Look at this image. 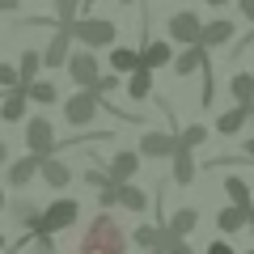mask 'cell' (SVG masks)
I'll use <instances>...</instances> for the list:
<instances>
[{
  "label": "cell",
  "mask_w": 254,
  "mask_h": 254,
  "mask_svg": "<svg viewBox=\"0 0 254 254\" xmlns=\"http://www.w3.org/2000/svg\"><path fill=\"white\" fill-rule=\"evenodd\" d=\"M68 55H72V34H68V26H55L51 43L43 47V68H64Z\"/></svg>",
  "instance_id": "cell-12"
},
{
  "label": "cell",
  "mask_w": 254,
  "mask_h": 254,
  "mask_svg": "<svg viewBox=\"0 0 254 254\" xmlns=\"http://www.w3.org/2000/svg\"><path fill=\"white\" fill-rule=\"evenodd\" d=\"M242 157H246V161H254V136H250V140L242 144Z\"/></svg>",
  "instance_id": "cell-42"
},
{
  "label": "cell",
  "mask_w": 254,
  "mask_h": 254,
  "mask_svg": "<svg viewBox=\"0 0 254 254\" xmlns=\"http://www.w3.org/2000/svg\"><path fill=\"white\" fill-rule=\"evenodd\" d=\"M115 203H119V187L110 182V187H102V190H98V208H102V212H110Z\"/></svg>",
  "instance_id": "cell-36"
},
{
  "label": "cell",
  "mask_w": 254,
  "mask_h": 254,
  "mask_svg": "<svg viewBox=\"0 0 254 254\" xmlns=\"http://www.w3.org/2000/svg\"><path fill=\"white\" fill-rule=\"evenodd\" d=\"M102 170H106V178L115 182V187H123V182L136 178V170H140V153H136V148H119L110 161H102Z\"/></svg>",
  "instance_id": "cell-9"
},
{
  "label": "cell",
  "mask_w": 254,
  "mask_h": 254,
  "mask_svg": "<svg viewBox=\"0 0 254 254\" xmlns=\"http://www.w3.org/2000/svg\"><path fill=\"white\" fill-rule=\"evenodd\" d=\"M106 106H110V102H102L98 93H89V89H76L72 98H64V119H68L72 127H89V123H93V119H98Z\"/></svg>",
  "instance_id": "cell-5"
},
{
  "label": "cell",
  "mask_w": 254,
  "mask_h": 254,
  "mask_svg": "<svg viewBox=\"0 0 254 254\" xmlns=\"http://www.w3.org/2000/svg\"><path fill=\"white\" fill-rule=\"evenodd\" d=\"M165 34H170V43L178 47H199V34H203V21H199V13H190V9H182V13H170V21H165Z\"/></svg>",
  "instance_id": "cell-7"
},
{
  "label": "cell",
  "mask_w": 254,
  "mask_h": 254,
  "mask_svg": "<svg viewBox=\"0 0 254 254\" xmlns=\"http://www.w3.org/2000/svg\"><path fill=\"white\" fill-rule=\"evenodd\" d=\"M38 165H43V161L26 153V157H17V161L4 165V178H0V182H4V187H13V190H21V187H30V182L38 178Z\"/></svg>",
  "instance_id": "cell-10"
},
{
  "label": "cell",
  "mask_w": 254,
  "mask_h": 254,
  "mask_svg": "<svg viewBox=\"0 0 254 254\" xmlns=\"http://www.w3.org/2000/svg\"><path fill=\"white\" fill-rule=\"evenodd\" d=\"M237 13H242V17L254 26V0H237Z\"/></svg>",
  "instance_id": "cell-39"
},
{
  "label": "cell",
  "mask_w": 254,
  "mask_h": 254,
  "mask_svg": "<svg viewBox=\"0 0 254 254\" xmlns=\"http://www.w3.org/2000/svg\"><path fill=\"white\" fill-rule=\"evenodd\" d=\"M250 212L254 208H233V203H225V208L216 212V229L220 233H242V229L250 225Z\"/></svg>",
  "instance_id": "cell-21"
},
{
  "label": "cell",
  "mask_w": 254,
  "mask_h": 254,
  "mask_svg": "<svg viewBox=\"0 0 254 254\" xmlns=\"http://www.w3.org/2000/svg\"><path fill=\"white\" fill-rule=\"evenodd\" d=\"M21 9V0H0V13H17Z\"/></svg>",
  "instance_id": "cell-41"
},
{
  "label": "cell",
  "mask_w": 254,
  "mask_h": 254,
  "mask_svg": "<svg viewBox=\"0 0 254 254\" xmlns=\"http://www.w3.org/2000/svg\"><path fill=\"white\" fill-rule=\"evenodd\" d=\"M136 68H140V51H131V47H110V72H127V76H131V72H136Z\"/></svg>",
  "instance_id": "cell-28"
},
{
  "label": "cell",
  "mask_w": 254,
  "mask_h": 254,
  "mask_svg": "<svg viewBox=\"0 0 254 254\" xmlns=\"http://www.w3.org/2000/svg\"><path fill=\"white\" fill-rule=\"evenodd\" d=\"M13 157H9V144H4V140H0V174H4V165H9Z\"/></svg>",
  "instance_id": "cell-40"
},
{
  "label": "cell",
  "mask_w": 254,
  "mask_h": 254,
  "mask_svg": "<svg viewBox=\"0 0 254 254\" xmlns=\"http://www.w3.org/2000/svg\"><path fill=\"white\" fill-rule=\"evenodd\" d=\"M127 98H131V102L153 98V72H148V68H136V72H131V81H127Z\"/></svg>",
  "instance_id": "cell-29"
},
{
  "label": "cell",
  "mask_w": 254,
  "mask_h": 254,
  "mask_svg": "<svg viewBox=\"0 0 254 254\" xmlns=\"http://www.w3.org/2000/svg\"><path fill=\"white\" fill-rule=\"evenodd\" d=\"M208 4H212V9H220V4H229V0H208Z\"/></svg>",
  "instance_id": "cell-44"
},
{
  "label": "cell",
  "mask_w": 254,
  "mask_h": 254,
  "mask_svg": "<svg viewBox=\"0 0 254 254\" xmlns=\"http://www.w3.org/2000/svg\"><path fill=\"white\" fill-rule=\"evenodd\" d=\"M148 203H153V199H148L136 182H123V187H119V208H127V212H136V216H144Z\"/></svg>",
  "instance_id": "cell-25"
},
{
  "label": "cell",
  "mask_w": 254,
  "mask_h": 254,
  "mask_svg": "<svg viewBox=\"0 0 254 254\" xmlns=\"http://www.w3.org/2000/svg\"><path fill=\"white\" fill-rule=\"evenodd\" d=\"M208 60H212V51H203V47H182V51L174 55V64H170V68H174L178 76H190V72H199V68H203Z\"/></svg>",
  "instance_id": "cell-19"
},
{
  "label": "cell",
  "mask_w": 254,
  "mask_h": 254,
  "mask_svg": "<svg viewBox=\"0 0 254 254\" xmlns=\"http://www.w3.org/2000/svg\"><path fill=\"white\" fill-rule=\"evenodd\" d=\"M0 250H4V233H0Z\"/></svg>",
  "instance_id": "cell-48"
},
{
  "label": "cell",
  "mask_w": 254,
  "mask_h": 254,
  "mask_svg": "<svg viewBox=\"0 0 254 254\" xmlns=\"http://www.w3.org/2000/svg\"><path fill=\"white\" fill-rule=\"evenodd\" d=\"M233 34H237V26L229 17H216V21H203V34H199V47L203 51H212V47H225V43H233Z\"/></svg>",
  "instance_id": "cell-17"
},
{
  "label": "cell",
  "mask_w": 254,
  "mask_h": 254,
  "mask_svg": "<svg viewBox=\"0 0 254 254\" xmlns=\"http://www.w3.org/2000/svg\"><path fill=\"white\" fill-rule=\"evenodd\" d=\"M165 254H195V250H190V242L178 237V242H165Z\"/></svg>",
  "instance_id": "cell-38"
},
{
  "label": "cell",
  "mask_w": 254,
  "mask_h": 254,
  "mask_svg": "<svg viewBox=\"0 0 254 254\" xmlns=\"http://www.w3.org/2000/svg\"><path fill=\"white\" fill-rule=\"evenodd\" d=\"M225 195H229V203H233V208H254V190H250V182L237 178V174H229V178H225Z\"/></svg>",
  "instance_id": "cell-24"
},
{
  "label": "cell",
  "mask_w": 254,
  "mask_h": 254,
  "mask_svg": "<svg viewBox=\"0 0 254 254\" xmlns=\"http://www.w3.org/2000/svg\"><path fill=\"white\" fill-rule=\"evenodd\" d=\"M246 254H254V250H246Z\"/></svg>",
  "instance_id": "cell-51"
},
{
  "label": "cell",
  "mask_w": 254,
  "mask_h": 254,
  "mask_svg": "<svg viewBox=\"0 0 254 254\" xmlns=\"http://www.w3.org/2000/svg\"><path fill=\"white\" fill-rule=\"evenodd\" d=\"M26 148H30V157H38V161H47V157L60 153V140H55L51 119H43V115L26 119Z\"/></svg>",
  "instance_id": "cell-4"
},
{
  "label": "cell",
  "mask_w": 254,
  "mask_h": 254,
  "mask_svg": "<svg viewBox=\"0 0 254 254\" xmlns=\"http://www.w3.org/2000/svg\"><path fill=\"white\" fill-rule=\"evenodd\" d=\"M4 208H9V199H4V182H0V212H4Z\"/></svg>",
  "instance_id": "cell-43"
},
{
  "label": "cell",
  "mask_w": 254,
  "mask_h": 254,
  "mask_svg": "<svg viewBox=\"0 0 254 254\" xmlns=\"http://www.w3.org/2000/svg\"><path fill=\"white\" fill-rule=\"evenodd\" d=\"M38 72H43V51L26 47V51H21V60H17V76H21V85H34Z\"/></svg>",
  "instance_id": "cell-27"
},
{
  "label": "cell",
  "mask_w": 254,
  "mask_h": 254,
  "mask_svg": "<svg viewBox=\"0 0 254 254\" xmlns=\"http://www.w3.org/2000/svg\"><path fill=\"white\" fill-rule=\"evenodd\" d=\"M250 131H254V106H250Z\"/></svg>",
  "instance_id": "cell-45"
},
{
  "label": "cell",
  "mask_w": 254,
  "mask_h": 254,
  "mask_svg": "<svg viewBox=\"0 0 254 254\" xmlns=\"http://www.w3.org/2000/svg\"><path fill=\"white\" fill-rule=\"evenodd\" d=\"M85 182H89L93 190H102V187H110V178H106V170H102V161H93V170H85Z\"/></svg>",
  "instance_id": "cell-35"
},
{
  "label": "cell",
  "mask_w": 254,
  "mask_h": 254,
  "mask_svg": "<svg viewBox=\"0 0 254 254\" xmlns=\"http://www.w3.org/2000/svg\"><path fill=\"white\" fill-rule=\"evenodd\" d=\"M81 220V203L76 199H51L43 208V220H38V233H68V229Z\"/></svg>",
  "instance_id": "cell-3"
},
{
  "label": "cell",
  "mask_w": 254,
  "mask_h": 254,
  "mask_svg": "<svg viewBox=\"0 0 254 254\" xmlns=\"http://www.w3.org/2000/svg\"><path fill=\"white\" fill-rule=\"evenodd\" d=\"M26 98L34 106H51V102H60V89H55V81H34V85H26Z\"/></svg>",
  "instance_id": "cell-30"
},
{
  "label": "cell",
  "mask_w": 254,
  "mask_h": 254,
  "mask_svg": "<svg viewBox=\"0 0 254 254\" xmlns=\"http://www.w3.org/2000/svg\"><path fill=\"white\" fill-rule=\"evenodd\" d=\"M68 34H72V43H81L85 51H102V47H115L119 26L110 17H76L72 26H68Z\"/></svg>",
  "instance_id": "cell-2"
},
{
  "label": "cell",
  "mask_w": 254,
  "mask_h": 254,
  "mask_svg": "<svg viewBox=\"0 0 254 254\" xmlns=\"http://www.w3.org/2000/svg\"><path fill=\"white\" fill-rule=\"evenodd\" d=\"M165 64H174V43L170 38H148V43H140V68L157 72Z\"/></svg>",
  "instance_id": "cell-11"
},
{
  "label": "cell",
  "mask_w": 254,
  "mask_h": 254,
  "mask_svg": "<svg viewBox=\"0 0 254 254\" xmlns=\"http://www.w3.org/2000/svg\"><path fill=\"white\" fill-rule=\"evenodd\" d=\"M30 237V254H55V237L51 233H38V229H34V233H26Z\"/></svg>",
  "instance_id": "cell-32"
},
{
  "label": "cell",
  "mask_w": 254,
  "mask_h": 254,
  "mask_svg": "<svg viewBox=\"0 0 254 254\" xmlns=\"http://www.w3.org/2000/svg\"><path fill=\"white\" fill-rule=\"evenodd\" d=\"M229 98L237 106H254V72H233L229 76Z\"/></svg>",
  "instance_id": "cell-23"
},
{
  "label": "cell",
  "mask_w": 254,
  "mask_h": 254,
  "mask_svg": "<svg viewBox=\"0 0 254 254\" xmlns=\"http://www.w3.org/2000/svg\"><path fill=\"white\" fill-rule=\"evenodd\" d=\"M17 85H21L17 64H9V60H4V64H0V89H17Z\"/></svg>",
  "instance_id": "cell-34"
},
{
  "label": "cell",
  "mask_w": 254,
  "mask_h": 254,
  "mask_svg": "<svg viewBox=\"0 0 254 254\" xmlns=\"http://www.w3.org/2000/svg\"><path fill=\"white\" fill-rule=\"evenodd\" d=\"M246 127H250V106H229L216 119V136H242Z\"/></svg>",
  "instance_id": "cell-20"
},
{
  "label": "cell",
  "mask_w": 254,
  "mask_h": 254,
  "mask_svg": "<svg viewBox=\"0 0 254 254\" xmlns=\"http://www.w3.org/2000/svg\"><path fill=\"white\" fill-rule=\"evenodd\" d=\"M51 4H55V21L60 26H72L81 17V0H51Z\"/></svg>",
  "instance_id": "cell-31"
},
{
  "label": "cell",
  "mask_w": 254,
  "mask_h": 254,
  "mask_svg": "<svg viewBox=\"0 0 254 254\" xmlns=\"http://www.w3.org/2000/svg\"><path fill=\"white\" fill-rule=\"evenodd\" d=\"M250 190H254V178H250Z\"/></svg>",
  "instance_id": "cell-50"
},
{
  "label": "cell",
  "mask_w": 254,
  "mask_h": 254,
  "mask_svg": "<svg viewBox=\"0 0 254 254\" xmlns=\"http://www.w3.org/2000/svg\"><path fill=\"white\" fill-rule=\"evenodd\" d=\"M4 212H9V220L21 229V233H34V229H38V220H43V208H38L34 199H13Z\"/></svg>",
  "instance_id": "cell-16"
},
{
  "label": "cell",
  "mask_w": 254,
  "mask_h": 254,
  "mask_svg": "<svg viewBox=\"0 0 254 254\" xmlns=\"http://www.w3.org/2000/svg\"><path fill=\"white\" fill-rule=\"evenodd\" d=\"M68 76H72V85L76 89H93L98 85V76H102V60H98V51H85V47H76L72 55H68Z\"/></svg>",
  "instance_id": "cell-6"
},
{
  "label": "cell",
  "mask_w": 254,
  "mask_h": 254,
  "mask_svg": "<svg viewBox=\"0 0 254 254\" xmlns=\"http://www.w3.org/2000/svg\"><path fill=\"white\" fill-rule=\"evenodd\" d=\"M170 161H174L170 178L178 182V187H190V182H195V170H199V165H195V153H187V148H178V153H174Z\"/></svg>",
  "instance_id": "cell-22"
},
{
  "label": "cell",
  "mask_w": 254,
  "mask_h": 254,
  "mask_svg": "<svg viewBox=\"0 0 254 254\" xmlns=\"http://www.w3.org/2000/svg\"><path fill=\"white\" fill-rule=\"evenodd\" d=\"M119 4H136V0H119Z\"/></svg>",
  "instance_id": "cell-47"
},
{
  "label": "cell",
  "mask_w": 254,
  "mask_h": 254,
  "mask_svg": "<svg viewBox=\"0 0 254 254\" xmlns=\"http://www.w3.org/2000/svg\"><path fill=\"white\" fill-rule=\"evenodd\" d=\"M76 254H127V233L119 229V220L110 212H102L81 237V250Z\"/></svg>",
  "instance_id": "cell-1"
},
{
  "label": "cell",
  "mask_w": 254,
  "mask_h": 254,
  "mask_svg": "<svg viewBox=\"0 0 254 254\" xmlns=\"http://www.w3.org/2000/svg\"><path fill=\"white\" fill-rule=\"evenodd\" d=\"M148 254H165V246H161V250H148Z\"/></svg>",
  "instance_id": "cell-46"
},
{
  "label": "cell",
  "mask_w": 254,
  "mask_h": 254,
  "mask_svg": "<svg viewBox=\"0 0 254 254\" xmlns=\"http://www.w3.org/2000/svg\"><path fill=\"white\" fill-rule=\"evenodd\" d=\"M72 174H76V170H72L68 161H64L60 153H55V157H47V161L38 165V178H43V182H47L51 190H64L68 182H72Z\"/></svg>",
  "instance_id": "cell-15"
},
{
  "label": "cell",
  "mask_w": 254,
  "mask_h": 254,
  "mask_svg": "<svg viewBox=\"0 0 254 254\" xmlns=\"http://www.w3.org/2000/svg\"><path fill=\"white\" fill-rule=\"evenodd\" d=\"M140 161H170L174 153H178V136L174 131H140Z\"/></svg>",
  "instance_id": "cell-8"
},
{
  "label": "cell",
  "mask_w": 254,
  "mask_h": 254,
  "mask_svg": "<svg viewBox=\"0 0 254 254\" xmlns=\"http://www.w3.org/2000/svg\"><path fill=\"white\" fill-rule=\"evenodd\" d=\"M195 225H199V212L195 208H174L170 216H165V242H187V233H195Z\"/></svg>",
  "instance_id": "cell-14"
},
{
  "label": "cell",
  "mask_w": 254,
  "mask_h": 254,
  "mask_svg": "<svg viewBox=\"0 0 254 254\" xmlns=\"http://www.w3.org/2000/svg\"><path fill=\"white\" fill-rule=\"evenodd\" d=\"M208 254H237V250L225 242V237H216V242H208Z\"/></svg>",
  "instance_id": "cell-37"
},
{
  "label": "cell",
  "mask_w": 254,
  "mask_h": 254,
  "mask_svg": "<svg viewBox=\"0 0 254 254\" xmlns=\"http://www.w3.org/2000/svg\"><path fill=\"white\" fill-rule=\"evenodd\" d=\"M174 136H178V148H187V153H195V148H203L212 140V131L203 123H187L182 127V131H174Z\"/></svg>",
  "instance_id": "cell-26"
},
{
  "label": "cell",
  "mask_w": 254,
  "mask_h": 254,
  "mask_svg": "<svg viewBox=\"0 0 254 254\" xmlns=\"http://www.w3.org/2000/svg\"><path fill=\"white\" fill-rule=\"evenodd\" d=\"M131 246H136L140 254L161 250V246H165V225H148V220H140V225L131 229Z\"/></svg>",
  "instance_id": "cell-18"
},
{
  "label": "cell",
  "mask_w": 254,
  "mask_h": 254,
  "mask_svg": "<svg viewBox=\"0 0 254 254\" xmlns=\"http://www.w3.org/2000/svg\"><path fill=\"white\" fill-rule=\"evenodd\" d=\"M250 233H254V216H250Z\"/></svg>",
  "instance_id": "cell-49"
},
{
  "label": "cell",
  "mask_w": 254,
  "mask_h": 254,
  "mask_svg": "<svg viewBox=\"0 0 254 254\" xmlns=\"http://www.w3.org/2000/svg\"><path fill=\"white\" fill-rule=\"evenodd\" d=\"M26 85H17V89H0V123H21L26 119Z\"/></svg>",
  "instance_id": "cell-13"
},
{
  "label": "cell",
  "mask_w": 254,
  "mask_h": 254,
  "mask_svg": "<svg viewBox=\"0 0 254 254\" xmlns=\"http://www.w3.org/2000/svg\"><path fill=\"white\" fill-rule=\"evenodd\" d=\"M115 89H119V76H115V72H102V76H98V85H93L89 93H98L102 102H110V93H115Z\"/></svg>",
  "instance_id": "cell-33"
}]
</instances>
